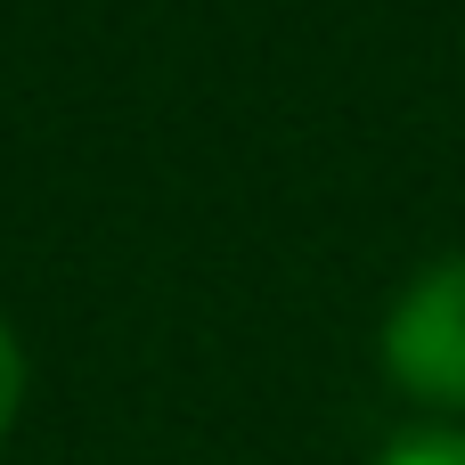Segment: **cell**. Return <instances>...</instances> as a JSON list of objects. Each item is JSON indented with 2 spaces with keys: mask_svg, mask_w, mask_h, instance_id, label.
Listing matches in <instances>:
<instances>
[{
  "mask_svg": "<svg viewBox=\"0 0 465 465\" xmlns=\"http://www.w3.org/2000/svg\"><path fill=\"white\" fill-rule=\"evenodd\" d=\"M384 376L425 409H465V253H441L392 294Z\"/></svg>",
  "mask_w": 465,
  "mask_h": 465,
  "instance_id": "1",
  "label": "cell"
},
{
  "mask_svg": "<svg viewBox=\"0 0 465 465\" xmlns=\"http://www.w3.org/2000/svg\"><path fill=\"white\" fill-rule=\"evenodd\" d=\"M376 465H465V425H425V433H401Z\"/></svg>",
  "mask_w": 465,
  "mask_h": 465,
  "instance_id": "2",
  "label": "cell"
},
{
  "mask_svg": "<svg viewBox=\"0 0 465 465\" xmlns=\"http://www.w3.org/2000/svg\"><path fill=\"white\" fill-rule=\"evenodd\" d=\"M16 409H25V351H16V335H8V319H0V441H8V425H16Z\"/></svg>",
  "mask_w": 465,
  "mask_h": 465,
  "instance_id": "3",
  "label": "cell"
}]
</instances>
